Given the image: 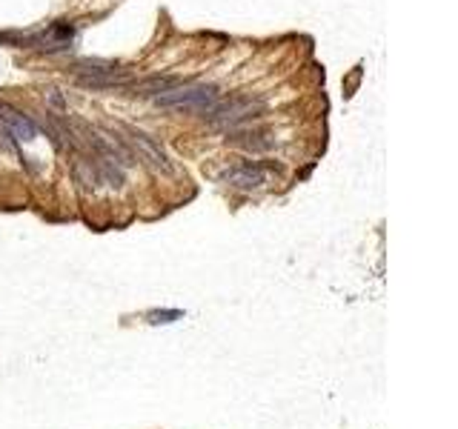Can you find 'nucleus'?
I'll return each instance as SVG.
<instances>
[{
    "mask_svg": "<svg viewBox=\"0 0 458 429\" xmlns=\"http://www.w3.org/2000/svg\"><path fill=\"white\" fill-rule=\"evenodd\" d=\"M266 112L264 98L258 95H229V98H218L212 103L203 117L212 129H238V126H250L252 120H258Z\"/></svg>",
    "mask_w": 458,
    "mask_h": 429,
    "instance_id": "obj_1",
    "label": "nucleus"
},
{
    "mask_svg": "<svg viewBox=\"0 0 458 429\" xmlns=\"http://www.w3.org/2000/svg\"><path fill=\"white\" fill-rule=\"evenodd\" d=\"M221 98V89L215 83H180L175 89H166L161 95L152 98L158 109H169V112H195L203 115L212 103Z\"/></svg>",
    "mask_w": 458,
    "mask_h": 429,
    "instance_id": "obj_2",
    "label": "nucleus"
},
{
    "mask_svg": "<svg viewBox=\"0 0 458 429\" xmlns=\"http://www.w3.org/2000/svg\"><path fill=\"white\" fill-rule=\"evenodd\" d=\"M120 129H124V135H127L129 149L138 152L141 161H143L146 166H152V169L161 172V175H175V163L169 161V155H166L164 146H161L155 138L146 135V132H141V129H135V126H120Z\"/></svg>",
    "mask_w": 458,
    "mask_h": 429,
    "instance_id": "obj_3",
    "label": "nucleus"
},
{
    "mask_svg": "<svg viewBox=\"0 0 458 429\" xmlns=\"http://www.w3.org/2000/svg\"><path fill=\"white\" fill-rule=\"evenodd\" d=\"M221 183H227L229 189H238V192H255L266 183V166L252 163V161L229 166L221 172Z\"/></svg>",
    "mask_w": 458,
    "mask_h": 429,
    "instance_id": "obj_4",
    "label": "nucleus"
},
{
    "mask_svg": "<svg viewBox=\"0 0 458 429\" xmlns=\"http://www.w3.org/2000/svg\"><path fill=\"white\" fill-rule=\"evenodd\" d=\"M0 126H3L15 140H35L38 138V124L29 115H23L20 109H15L12 103H0Z\"/></svg>",
    "mask_w": 458,
    "mask_h": 429,
    "instance_id": "obj_5",
    "label": "nucleus"
},
{
    "mask_svg": "<svg viewBox=\"0 0 458 429\" xmlns=\"http://www.w3.org/2000/svg\"><path fill=\"white\" fill-rule=\"evenodd\" d=\"M227 143L235 146V149H243V152H266L275 146V138H269L266 129H258V126H238V129H229L227 132Z\"/></svg>",
    "mask_w": 458,
    "mask_h": 429,
    "instance_id": "obj_6",
    "label": "nucleus"
},
{
    "mask_svg": "<svg viewBox=\"0 0 458 429\" xmlns=\"http://www.w3.org/2000/svg\"><path fill=\"white\" fill-rule=\"evenodd\" d=\"M75 80L83 89H120V86H129V72L109 66L101 72H80V75H75Z\"/></svg>",
    "mask_w": 458,
    "mask_h": 429,
    "instance_id": "obj_7",
    "label": "nucleus"
},
{
    "mask_svg": "<svg viewBox=\"0 0 458 429\" xmlns=\"http://www.w3.org/2000/svg\"><path fill=\"white\" fill-rule=\"evenodd\" d=\"M175 86H180V78H175V75H152V78H143V80L129 83L127 89H132L135 95H149V98H155V95H161V92L175 89Z\"/></svg>",
    "mask_w": 458,
    "mask_h": 429,
    "instance_id": "obj_8",
    "label": "nucleus"
},
{
    "mask_svg": "<svg viewBox=\"0 0 458 429\" xmlns=\"http://www.w3.org/2000/svg\"><path fill=\"white\" fill-rule=\"evenodd\" d=\"M72 172H75V180L80 183L83 189H98L101 187V175H98V166L89 155H80L75 152V161H72Z\"/></svg>",
    "mask_w": 458,
    "mask_h": 429,
    "instance_id": "obj_9",
    "label": "nucleus"
},
{
    "mask_svg": "<svg viewBox=\"0 0 458 429\" xmlns=\"http://www.w3.org/2000/svg\"><path fill=\"white\" fill-rule=\"evenodd\" d=\"M180 318H183V312H180V310H152V312L146 315V321H149L152 326L172 323V321H180Z\"/></svg>",
    "mask_w": 458,
    "mask_h": 429,
    "instance_id": "obj_10",
    "label": "nucleus"
},
{
    "mask_svg": "<svg viewBox=\"0 0 458 429\" xmlns=\"http://www.w3.org/2000/svg\"><path fill=\"white\" fill-rule=\"evenodd\" d=\"M49 103L57 106V109H66V103H64V98H60V92H57V89L49 92Z\"/></svg>",
    "mask_w": 458,
    "mask_h": 429,
    "instance_id": "obj_11",
    "label": "nucleus"
}]
</instances>
